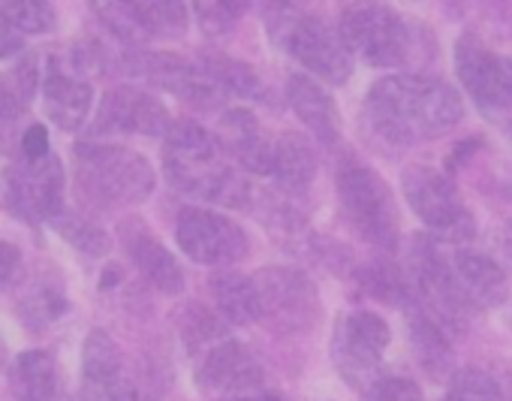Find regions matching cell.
Returning a JSON list of instances; mask_svg holds the SVG:
<instances>
[{"mask_svg":"<svg viewBox=\"0 0 512 401\" xmlns=\"http://www.w3.org/2000/svg\"><path fill=\"white\" fill-rule=\"evenodd\" d=\"M365 115L386 142L410 145L449 133L464 118V106L458 91L443 79L389 76L371 88Z\"/></svg>","mask_w":512,"mask_h":401,"instance_id":"cell-1","label":"cell"},{"mask_svg":"<svg viewBox=\"0 0 512 401\" xmlns=\"http://www.w3.org/2000/svg\"><path fill=\"white\" fill-rule=\"evenodd\" d=\"M76 181L82 196L100 209L139 206L154 193L151 163L121 145L82 142L76 148Z\"/></svg>","mask_w":512,"mask_h":401,"instance_id":"cell-2","label":"cell"},{"mask_svg":"<svg viewBox=\"0 0 512 401\" xmlns=\"http://www.w3.org/2000/svg\"><path fill=\"white\" fill-rule=\"evenodd\" d=\"M338 203L347 224L377 248L398 245V212L386 181L356 157H344L338 166Z\"/></svg>","mask_w":512,"mask_h":401,"instance_id":"cell-3","label":"cell"},{"mask_svg":"<svg viewBox=\"0 0 512 401\" xmlns=\"http://www.w3.org/2000/svg\"><path fill=\"white\" fill-rule=\"evenodd\" d=\"M250 281H253L256 323H263L269 332L302 335L317 326L320 293L305 272L275 266L256 272Z\"/></svg>","mask_w":512,"mask_h":401,"instance_id":"cell-4","label":"cell"},{"mask_svg":"<svg viewBox=\"0 0 512 401\" xmlns=\"http://www.w3.org/2000/svg\"><path fill=\"white\" fill-rule=\"evenodd\" d=\"M284 22L272 25L275 37L284 43V49L308 67L317 79L329 85H344L353 73V52L344 43L341 31L326 25L317 16H305L296 10H281Z\"/></svg>","mask_w":512,"mask_h":401,"instance_id":"cell-5","label":"cell"},{"mask_svg":"<svg viewBox=\"0 0 512 401\" xmlns=\"http://www.w3.org/2000/svg\"><path fill=\"white\" fill-rule=\"evenodd\" d=\"M0 209L25 224L55 221L64 212V166L58 157L22 160L0 172Z\"/></svg>","mask_w":512,"mask_h":401,"instance_id":"cell-6","label":"cell"},{"mask_svg":"<svg viewBox=\"0 0 512 401\" xmlns=\"http://www.w3.org/2000/svg\"><path fill=\"white\" fill-rule=\"evenodd\" d=\"M401 187L410 209L422 218L425 227L434 230L443 242H470L476 227L470 212L464 209L461 196L449 175L434 166H410L401 175Z\"/></svg>","mask_w":512,"mask_h":401,"instance_id":"cell-7","label":"cell"},{"mask_svg":"<svg viewBox=\"0 0 512 401\" xmlns=\"http://www.w3.org/2000/svg\"><path fill=\"white\" fill-rule=\"evenodd\" d=\"M350 52L365 58L371 67H401L410 58L407 22L383 4H353L341 13L338 25Z\"/></svg>","mask_w":512,"mask_h":401,"instance_id":"cell-8","label":"cell"},{"mask_svg":"<svg viewBox=\"0 0 512 401\" xmlns=\"http://www.w3.org/2000/svg\"><path fill=\"white\" fill-rule=\"evenodd\" d=\"M175 239L181 251L202 266H229L250 248L247 233L235 221L208 209H184L178 215Z\"/></svg>","mask_w":512,"mask_h":401,"instance_id":"cell-9","label":"cell"},{"mask_svg":"<svg viewBox=\"0 0 512 401\" xmlns=\"http://www.w3.org/2000/svg\"><path fill=\"white\" fill-rule=\"evenodd\" d=\"M389 326L380 314L371 311H353L344 320H338L335 329V365L338 371L356 383V386H371V374L377 371L386 347H389Z\"/></svg>","mask_w":512,"mask_h":401,"instance_id":"cell-10","label":"cell"},{"mask_svg":"<svg viewBox=\"0 0 512 401\" xmlns=\"http://www.w3.org/2000/svg\"><path fill=\"white\" fill-rule=\"evenodd\" d=\"M413 293L431 311V320L440 326H461V311L467 305L455 272L440 260L431 242H419L413 251Z\"/></svg>","mask_w":512,"mask_h":401,"instance_id":"cell-11","label":"cell"},{"mask_svg":"<svg viewBox=\"0 0 512 401\" xmlns=\"http://www.w3.org/2000/svg\"><path fill=\"white\" fill-rule=\"evenodd\" d=\"M455 70L464 91L482 109H506L512 103L509 67L494 52H488L476 37H461L455 43Z\"/></svg>","mask_w":512,"mask_h":401,"instance_id":"cell-12","label":"cell"},{"mask_svg":"<svg viewBox=\"0 0 512 401\" xmlns=\"http://www.w3.org/2000/svg\"><path fill=\"white\" fill-rule=\"evenodd\" d=\"M172 118L166 106L136 88H115L103 97L97 109V133H142V136H166Z\"/></svg>","mask_w":512,"mask_h":401,"instance_id":"cell-13","label":"cell"},{"mask_svg":"<svg viewBox=\"0 0 512 401\" xmlns=\"http://www.w3.org/2000/svg\"><path fill=\"white\" fill-rule=\"evenodd\" d=\"M196 380L214 392H247L263 383V368L238 341H223L199 359Z\"/></svg>","mask_w":512,"mask_h":401,"instance_id":"cell-14","label":"cell"},{"mask_svg":"<svg viewBox=\"0 0 512 401\" xmlns=\"http://www.w3.org/2000/svg\"><path fill=\"white\" fill-rule=\"evenodd\" d=\"M121 239H124L130 260L136 263V269L154 290H160L166 296H175L184 290V272H181L178 260L169 254V248L154 233H148L139 221H130L121 227Z\"/></svg>","mask_w":512,"mask_h":401,"instance_id":"cell-15","label":"cell"},{"mask_svg":"<svg viewBox=\"0 0 512 401\" xmlns=\"http://www.w3.org/2000/svg\"><path fill=\"white\" fill-rule=\"evenodd\" d=\"M220 145L250 172H272L275 145L263 136L260 121L247 109H229L220 115Z\"/></svg>","mask_w":512,"mask_h":401,"instance_id":"cell-16","label":"cell"},{"mask_svg":"<svg viewBox=\"0 0 512 401\" xmlns=\"http://www.w3.org/2000/svg\"><path fill=\"white\" fill-rule=\"evenodd\" d=\"M452 272L467 302L491 308L506 299V269L494 257L464 248L455 254Z\"/></svg>","mask_w":512,"mask_h":401,"instance_id":"cell-17","label":"cell"},{"mask_svg":"<svg viewBox=\"0 0 512 401\" xmlns=\"http://www.w3.org/2000/svg\"><path fill=\"white\" fill-rule=\"evenodd\" d=\"M121 350L106 329H94L82 350V383L88 401H112L121 383Z\"/></svg>","mask_w":512,"mask_h":401,"instance_id":"cell-18","label":"cell"},{"mask_svg":"<svg viewBox=\"0 0 512 401\" xmlns=\"http://www.w3.org/2000/svg\"><path fill=\"white\" fill-rule=\"evenodd\" d=\"M43 103H46V115L55 121V127L73 133L88 121L94 91H91V82H85V79H76L61 70H49L43 79Z\"/></svg>","mask_w":512,"mask_h":401,"instance_id":"cell-19","label":"cell"},{"mask_svg":"<svg viewBox=\"0 0 512 401\" xmlns=\"http://www.w3.org/2000/svg\"><path fill=\"white\" fill-rule=\"evenodd\" d=\"M287 100L299 121L323 142V145H338L341 139V118L335 109V100L308 76H293L287 82Z\"/></svg>","mask_w":512,"mask_h":401,"instance_id":"cell-20","label":"cell"},{"mask_svg":"<svg viewBox=\"0 0 512 401\" xmlns=\"http://www.w3.org/2000/svg\"><path fill=\"white\" fill-rule=\"evenodd\" d=\"M272 175L293 196H299V193H305L311 187V181L317 175V157H314L311 142L302 133H284L275 142Z\"/></svg>","mask_w":512,"mask_h":401,"instance_id":"cell-21","label":"cell"},{"mask_svg":"<svg viewBox=\"0 0 512 401\" xmlns=\"http://www.w3.org/2000/svg\"><path fill=\"white\" fill-rule=\"evenodd\" d=\"M16 401H58L55 359L49 350H25L13 362Z\"/></svg>","mask_w":512,"mask_h":401,"instance_id":"cell-22","label":"cell"},{"mask_svg":"<svg viewBox=\"0 0 512 401\" xmlns=\"http://www.w3.org/2000/svg\"><path fill=\"white\" fill-rule=\"evenodd\" d=\"M211 293L217 302V314L226 323H235V326L256 323V302H253L250 278H241L235 272H217L211 275Z\"/></svg>","mask_w":512,"mask_h":401,"instance_id":"cell-23","label":"cell"},{"mask_svg":"<svg viewBox=\"0 0 512 401\" xmlns=\"http://www.w3.org/2000/svg\"><path fill=\"white\" fill-rule=\"evenodd\" d=\"M178 326H181V338L187 344L190 353H199L205 356L208 350H214L217 344L229 341L226 335V320L217 314V311H208L205 305H184L178 311Z\"/></svg>","mask_w":512,"mask_h":401,"instance_id":"cell-24","label":"cell"},{"mask_svg":"<svg viewBox=\"0 0 512 401\" xmlns=\"http://www.w3.org/2000/svg\"><path fill=\"white\" fill-rule=\"evenodd\" d=\"M410 347L431 377H440L452 362V347L443 338L440 323H434L428 314H410Z\"/></svg>","mask_w":512,"mask_h":401,"instance_id":"cell-25","label":"cell"},{"mask_svg":"<svg viewBox=\"0 0 512 401\" xmlns=\"http://www.w3.org/2000/svg\"><path fill=\"white\" fill-rule=\"evenodd\" d=\"M133 10L148 40H175L187 31V7L178 0H148L133 4Z\"/></svg>","mask_w":512,"mask_h":401,"instance_id":"cell-26","label":"cell"},{"mask_svg":"<svg viewBox=\"0 0 512 401\" xmlns=\"http://www.w3.org/2000/svg\"><path fill=\"white\" fill-rule=\"evenodd\" d=\"M199 67L223 94H235V97H260L263 94L260 76L241 61H232L223 55H208V58H202Z\"/></svg>","mask_w":512,"mask_h":401,"instance_id":"cell-27","label":"cell"},{"mask_svg":"<svg viewBox=\"0 0 512 401\" xmlns=\"http://www.w3.org/2000/svg\"><path fill=\"white\" fill-rule=\"evenodd\" d=\"M67 314V296L58 287H37L19 299V320L25 329L40 332Z\"/></svg>","mask_w":512,"mask_h":401,"instance_id":"cell-28","label":"cell"},{"mask_svg":"<svg viewBox=\"0 0 512 401\" xmlns=\"http://www.w3.org/2000/svg\"><path fill=\"white\" fill-rule=\"evenodd\" d=\"M55 230L73 245V248H79V251H85V254H91V257H103L106 251H109V236L94 224V221H88V218H82V215H76V212H70V209H64L55 221Z\"/></svg>","mask_w":512,"mask_h":401,"instance_id":"cell-29","label":"cell"},{"mask_svg":"<svg viewBox=\"0 0 512 401\" xmlns=\"http://www.w3.org/2000/svg\"><path fill=\"white\" fill-rule=\"evenodd\" d=\"M16 31L25 34H49L55 28V10L46 4V0H16V4H4L0 7Z\"/></svg>","mask_w":512,"mask_h":401,"instance_id":"cell-30","label":"cell"},{"mask_svg":"<svg viewBox=\"0 0 512 401\" xmlns=\"http://www.w3.org/2000/svg\"><path fill=\"white\" fill-rule=\"evenodd\" d=\"M446 401H503V392L485 371L464 368L452 377Z\"/></svg>","mask_w":512,"mask_h":401,"instance_id":"cell-31","label":"cell"},{"mask_svg":"<svg viewBox=\"0 0 512 401\" xmlns=\"http://www.w3.org/2000/svg\"><path fill=\"white\" fill-rule=\"evenodd\" d=\"M359 281H362V287L371 293V296H377V299H383V302H404L413 290H407V281L398 275V269H392V266H386V263H371V266H365L362 272H359Z\"/></svg>","mask_w":512,"mask_h":401,"instance_id":"cell-32","label":"cell"},{"mask_svg":"<svg viewBox=\"0 0 512 401\" xmlns=\"http://www.w3.org/2000/svg\"><path fill=\"white\" fill-rule=\"evenodd\" d=\"M94 13L103 19V25H106L118 40H124V43H130V46L148 43V37H145V31H142V25H139V19H136L133 4H97Z\"/></svg>","mask_w":512,"mask_h":401,"instance_id":"cell-33","label":"cell"},{"mask_svg":"<svg viewBox=\"0 0 512 401\" xmlns=\"http://www.w3.org/2000/svg\"><path fill=\"white\" fill-rule=\"evenodd\" d=\"M25 106H28V103H22V100H19V97L4 85V91H0V154L13 151V145H16V142L22 145V133H19V127H22Z\"/></svg>","mask_w":512,"mask_h":401,"instance_id":"cell-34","label":"cell"},{"mask_svg":"<svg viewBox=\"0 0 512 401\" xmlns=\"http://www.w3.org/2000/svg\"><path fill=\"white\" fill-rule=\"evenodd\" d=\"M247 10V4H196V19L208 37H226L235 25V19Z\"/></svg>","mask_w":512,"mask_h":401,"instance_id":"cell-35","label":"cell"},{"mask_svg":"<svg viewBox=\"0 0 512 401\" xmlns=\"http://www.w3.org/2000/svg\"><path fill=\"white\" fill-rule=\"evenodd\" d=\"M365 401H425V395L407 377H380L365 389Z\"/></svg>","mask_w":512,"mask_h":401,"instance_id":"cell-36","label":"cell"},{"mask_svg":"<svg viewBox=\"0 0 512 401\" xmlns=\"http://www.w3.org/2000/svg\"><path fill=\"white\" fill-rule=\"evenodd\" d=\"M22 154H25V160H31V163H37V160H46L49 157V130L43 127V124H31V127H25V133H22Z\"/></svg>","mask_w":512,"mask_h":401,"instance_id":"cell-37","label":"cell"},{"mask_svg":"<svg viewBox=\"0 0 512 401\" xmlns=\"http://www.w3.org/2000/svg\"><path fill=\"white\" fill-rule=\"evenodd\" d=\"M19 266H22V251L13 242H0V290L16 281Z\"/></svg>","mask_w":512,"mask_h":401,"instance_id":"cell-38","label":"cell"},{"mask_svg":"<svg viewBox=\"0 0 512 401\" xmlns=\"http://www.w3.org/2000/svg\"><path fill=\"white\" fill-rule=\"evenodd\" d=\"M25 49L22 34L16 31V25L0 13V58H16Z\"/></svg>","mask_w":512,"mask_h":401,"instance_id":"cell-39","label":"cell"},{"mask_svg":"<svg viewBox=\"0 0 512 401\" xmlns=\"http://www.w3.org/2000/svg\"><path fill=\"white\" fill-rule=\"evenodd\" d=\"M112 401H154V398H151V395H145L142 389H136V386H127V383H124V386L115 392V398H112Z\"/></svg>","mask_w":512,"mask_h":401,"instance_id":"cell-40","label":"cell"},{"mask_svg":"<svg viewBox=\"0 0 512 401\" xmlns=\"http://www.w3.org/2000/svg\"><path fill=\"white\" fill-rule=\"evenodd\" d=\"M235 401H284V398L275 395V392H260V395H241V398H235Z\"/></svg>","mask_w":512,"mask_h":401,"instance_id":"cell-41","label":"cell"},{"mask_svg":"<svg viewBox=\"0 0 512 401\" xmlns=\"http://www.w3.org/2000/svg\"><path fill=\"white\" fill-rule=\"evenodd\" d=\"M58 401H73V398H67V395H64V398H61V395H58Z\"/></svg>","mask_w":512,"mask_h":401,"instance_id":"cell-42","label":"cell"},{"mask_svg":"<svg viewBox=\"0 0 512 401\" xmlns=\"http://www.w3.org/2000/svg\"><path fill=\"white\" fill-rule=\"evenodd\" d=\"M509 395H512V386H509Z\"/></svg>","mask_w":512,"mask_h":401,"instance_id":"cell-43","label":"cell"},{"mask_svg":"<svg viewBox=\"0 0 512 401\" xmlns=\"http://www.w3.org/2000/svg\"><path fill=\"white\" fill-rule=\"evenodd\" d=\"M0 91H4V85H0Z\"/></svg>","mask_w":512,"mask_h":401,"instance_id":"cell-44","label":"cell"},{"mask_svg":"<svg viewBox=\"0 0 512 401\" xmlns=\"http://www.w3.org/2000/svg\"><path fill=\"white\" fill-rule=\"evenodd\" d=\"M509 130H512V124H509Z\"/></svg>","mask_w":512,"mask_h":401,"instance_id":"cell-45","label":"cell"}]
</instances>
